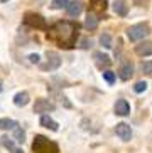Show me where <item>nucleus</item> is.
Returning <instances> with one entry per match:
<instances>
[{"instance_id":"7","label":"nucleus","mask_w":152,"mask_h":153,"mask_svg":"<svg viewBox=\"0 0 152 153\" xmlns=\"http://www.w3.org/2000/svg\"><path fill=\"white\" fill-rule=\"evenodd\" d=\"M46 57H47V69L54 71V69H58L59 66H61V56H59L58 52H54V51H47Z\"/></svg>"},{"instance_id":"4","label":"nucleus","mask_w":152,"mask_h":153,"mask_svg":"<svg viewBox=\"0 0 152 153\" xmlns=\"http://www.w3.org/2000/svg\"><path fill=\"white\" fill-rule=\"evenodd\" d=\"M24 22L27 25H31L34 29H41V30H49V25L46 22V19L39 14H34V12H27L26 17H24Z\"/></svg>"},{"instance_id":"8","label":"nucleus","mask_w":152,"mask_h":153,"mask_svg":"<svg viewBox=\"0 0 152 153\" xmlns=\"http://www.w3.org/2000/svg\"><path fill=\"white\" fill-rule=\"evenodd\" d=\"M113 109H115V114H118V116H127L130 113V104L127 99H117Z\"/></svg>"},{"instance_id":"15","label":"nucleus","mask_w":152,"mask_h":153,"mask_svg":"<svg viewBox=\"0 0 152 153\" xmlns=\"http://www.w3.org/2000/svg\"><path fill=\"white\" fill-rule=\"evenodd\" d=\"M29 103V93L22 91V93H17V94L14 96V104L19 106V108H22V106H27Z\"/></svg>"},{"instance_id":"13","label":"nucleus","mask_w":152,"mask_h":153,"mask_svg":"<svg viewBox=\"0 0 152 153\" xmlns=\"http://www.w3.org/2000/svg\"><path fill=\"white\" fill-rule=\"evenodd\" d=\"M93 59H95V62L98 64L100 68H108V66L112 64L110 57H108L107 54H103V52H95V54H93Z\"/></svg>"},{"instance_id":"26","label":"nucleus","mask_w":152,"mask_h":153,"mask_svg":"<svg viewBox=\"0 0 152 153\" xmlns=\"http://www.w3.org/2000/svg\"><path fill=\"white\" fill-rule=\"evenodd\" d=\"M90 45H91V41H90ZM90 45H88V39H83V41H81V47H83V49H88Z\"/></svg>"},{"instance_id":"1","label":"nucleus","mask_w":152,"mask_h":153,"mask_svg":"<svg viewBox=\"0 0 152 153\" xmlns=\"http://www.w3.org/2000/svg\"><path fill=\"white\" fill-rule=\"evenodd\" d=\"M47 37L61 44L64 49H71L78 39V25L73 22H68V20L56 22L53 29L47 32Z\"/></svg>"},{"instance_id":"10","label":"nucleus","mask_w":152,"mask_h":153,"mask_svg":"<svg viewBox=\"0 0 152 153\" xmlns=\"http://www.w3.org/2000/svg\"><path fill=\"white\" fill-rule=\"evenodd\" d=\"M113 12L120 17H125L129 14V5L125 4V0H115L113 2Z\"/></svg>"},{"instance_id":"29","label":"nucleus","mask_w":152,"mask_h":153,"mask_svg":"<svg viewBox=\"0 0 152 153\" xmlns=\"http://www.w3.org/2000/svg\"><path fill=\"white\" fill-rule=\"evenodd\" d=\"M0 2H5V0H0Z\"/></svg>"},{"instance_id":"30","label":"nucleus","mask_w":152,"mask_h":153,"mask_svg":"<svg viewBox=\"0 0 152 153\" xmlns=\"http://www.w3.org/2000/svg\"><path fill=\"white\" fill-rule=\"evenodd\" d=\"M135 2H140V0H135Z\"/></svg>"},{"instance_id":"18","label":"nucleus","mask_w":152,"mask_h":153,"mask_svg":"<svg viewBox=\"0 0 152 153\" xmlns=\"http://www.w3.org/2000/svg\"><path fill=\"white\" fill-rule=\"evenodd\" d=\"M100 44H102L105 49H110V47H112V37H110V34H102V36H100Z\"/></svg>"},{"instance_id":"6","label":"nucleus","mask_w":152,"mask_h":153,"mask_svg":"<svg viewBox=\"0 0 152 153\" xmlns=\"http://www.w3.org/2000/svg\"><path fill=\"white\" fill-rule=\"evenodd\" d=\"M115 133H117V136L120 140H123V141H129V140L132 138V130H130V126L127 125V123H118V125L115 126Z\"/></svg>"},{"instance_id":"9","label":"nucleus","mask_w":152,"mask_h":153,"mask_svg":"<svg viewBox=\"0 0 152 153\" xmlns=\"http://www.w3.org/2000/svg\"><path fill=\"white\" fill-rule=\"evenodd\" d=\"M135 54L144 57V56H152V42H140L139 45H135Z\"/></svg>"},{"instance_id":"14","label":"nucleus","mask_w":152,"mask_h":153,"mask_svg":"<svg viewBox=\"0 0 152 153\" xmlns=\"http://www.w3.org/2000/svg\"><path fill=\"white\" fill-rule=\"evenodd\" d=\"M41 126H44V128H49L51 131H58V123L54 121L51 116H47V114H42L41 116Z\"/></svg>"},{"instance_id":"11","label":"nucleus","mask_w":152,"mask_h":153,"mask_svg":"<svg viewBox=\"0 0 152 153\" xmlns=\"http://www.w3.org/2000/svg\"><path fill=\"white\" fill-rule=\"evenodd\" d=\"M68 15L69 17H78V15L81 14V10H83V5H81V2H69L68 4Z\"/></svg>"},{"instance_id":"21","label":"nucleus","mask_w":152,"mask_h":153,"mask_svg":"<svg viewBox=\"0 0 152 153\" xmlns=\"http://www.w3.org/2000/svg\"><path fill=\"white\" fill-rule=\"evenodd\" d=\"M103 79L108 82V84H113L115 82V74L112 71H103Z\"/></svg>"},{"instance_id":"2","label":"nucleus","mask_w":152,"mask_h":153,"mask_svg":"<svg viewBox=\"0 0 152 153\" xmlns=\"http://www.w3.org/2000/svg\"><path fill=\"white\" fill-rule=\"evenodd\" d=\"M32 150L34 153H59V146L54 141L47 140L46 136L37 135L34 138V143H32Z\"/></svg>"},{"instance_id":"24","label":"nucleus","mask_w":152,"mask_h":153,"mask_svg":"<svg viewBox=\"0 0 152 153\" xmlns=\"http://www.w3.org/2000/svg\"><path fill=\"white\" fill-rule=\"evenodd\" d=\"M2 145H4L5 148H9V150H14V141L12 140H9L7 136H4L2 138Z\"/></svg>"},{"instance_id":"28","label":"nucleus","mask_w":152,"mask_h":153,"mask_svg":"<svg viewBox=\"0 0 152 153\" xmlns=\"http://www.w3.org/2000/svg\"><path fill=\"white\" fill-rule=\"evenodd\" d=\"M2 89H4V84H2V81H0V93H2Z\"/></svg>"},{"instance_id":"22","label":"nucleus","mask_w":152,"mask_h":153,"mask_svg":"<svg viewBox=\"0 0 152 153\" xmlns=\"http://www.w3.org/2000/svg\"><path fill=\"white\" fill-rule=\"evenodd\" d=\"M68 0H53V9H63V7H68Z\"/></svg>"},{"instance_id":"17","label":"nucleus","mask_w":152,"mask_h":153,"mask_svg":"<svg viewBox=\"0 0 152 153\" xmlns=\"http://www.w3.org/2000/svg\"><path fill=\"white\" fill-rule=\"evenodd\" d=\"M17 126V121H14V120H9V118L0 120V130H15Z\"/></svg>"},{"instance_id":"27","label":"nucleus","mask_w":152,"mask_h":153,"mask_svg":"<svg viewBox=\"0 0 152 153\" xmlns=\"http://www.w3.org/2000/svg\"><path fill=\"white\" fill-rule=\"evenodd\" d=\"M14 153H24L22 150H14Z\"/></svg>"},{"instance_id":"19","label":"nucleus","mask_w":152,"mask_h":153,"mask_svg":"<svg viewBox=\"0 0 152 153\" xmlns=\"http://www.w3.org/2000/svg\"><path fill=\"white\" fill-rule=\"evenodd\" d=\"M140 71L144 74H147V76H152V61H144L140 64Z\"/></svg>"},{"instance_id":"20","label":"nucleus","mask_w":152,"mask_h":153,"mask_svg":"<svg viewBox=\"0 0 152 153\" xmlns=\"http://www.w3.org/2000/svg\"><path fill=\"white\" fill-rule=\"evenodd\" d=\"M147 89V82L145 81H137L134 86V91L135 93H144V91Z\"/></svg>"},{"instance_id":"12","label":"nucleus","mask_w":152,"mask_h":153,"mask_svg":"<svg viewBox=\"0 0 152 153\" xmlns=\"http://www.w3.org/2000/svg\"><path fill=\"white\" fill-rule=\"evenodd\" d=\"M118 76H120V79H123V81H129L130 77L134 76V66L130 62L123 64L120 68V72H118Z\"/></svg>"},{"instance_id":"25","label":"nucleus","mask_w":152,"mask_h":153,"mask_svg":"<svg viewBox=\"0 0 152 153\" xmlns=\"http://www.w3.org/2000/svg\"><path fill=\"white\" fill-rule=\"evenodd\" d=\"M29 59H31V62H32V64H37L41 57H39L37 54H31V56H29Z\"/></svg>"},{"instance_id":"3","label":"nucleus","mask_w":152,"mask_h":153,"mask_svg":"<svg viewBox=\"0 0 152 153\" xmlns=\"http://www.w3.org/2000/svg\"><path fill=\"white\" fill-rule=\"evenodd\" d=\"M149 32L150 30H149L147 24H135V25L127 29V37L130 42H139L149 36Z\"/></svg>"},{"instance_id":"5","label":"nucleus","mask_w":152,"mask_h":153,"mask_svg":"<svg viewBox=\"0 0 152 153\" xmlns=\"http://www.w3.org/2000/svg\"><path fill=\"white\" fill-rule=\"evenodd\" d=\"M54 109H56V106L51 103L49 99H42V98H41V99H37L36 104H34V113H39V114L54 111Z\"/></svg>"},{"instance_id":"16","label":"nucleus","mask_w":152,"mask_h":153,"mask_svg":"<svg viewBox=\"0 0 152 153\" xmlns=\"http://www.w3.org/2000/svg\"><path fill=\"white\" fill-rule=\"evenodd\" d=\"M98 27V17L95 14H88L85 19V29L88 30H95V29Z\"/></svg>"},{"instance_id":"23","label":"nucleus","mask_w":152,"mask_h":153,"mask_svg":"<svg viewBox=\"0 0 152 153\" xmlns=\"http://www.w3.org/2000/svg\"><path fill=\"white\" fill-rule=\"evenodd\" d=\"M14 135H15V140H17L19 143H24V138H26V135H24V131L20 130V128H15V130H14Z\"/></svg>"}]
</instances>
